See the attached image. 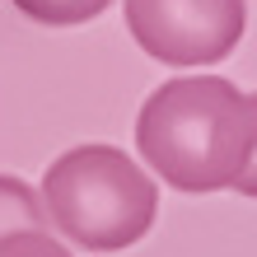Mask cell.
<instances>
[{"label": "cell", "mask_w": 257, "mask_h": 257, "mask_svg": "<svg viewBox=\"0 0 257 257\" xmlns=\"http://www.w3.org/2000/svg\"><path fill=\"white\" fill-rule=\"evenodd\" d=\"M136 150L178 192H224L248 155L243 94L220 75L164 80L141 103Z\"/></svg>", "instance_id": "1"}, {"label": "cell", "mask_w": 257, "mask_h": 257, "mask_svg": "<svg viewBox=\"0 0 257 257\" xmlns=\"http://www.w3.org/2000/svg\"><path fill=\"white\" fill-rule=\"evenodd\" d=\"M42 215L84 252H122L155 229L159 187L126 150L75 145L42 173Z\"/></svg>", "instance_id": "2"}, {"label": "cell", "mask_w": 257, "mask_h": 257, "mask_svg": "<svg viewBox=\"0 0 257 257\" xmlns=\"http://www.w3.org/2000/svg\"><path fill=\"white\" fill-rule=\"evenodd\" d=\"M126 28L150 61L210 66L248 33V0H126Z\"/></svg>", "instance_id": "3"}, {"label": "cell", "mask_w": 257, "mask_h": 257, "mask_svg": "<svg viewBox=\"0 0 257 257\" xmlns=\"http://www.w3.org/2000/svg\"><path fill=\"white\" fill-rule=\"evenodd\" d=\"M47 215H42L38 192L14 173H0V243L14 234H42Z\"/></svg>", "instance_id": "4"}, {"label": "cell", "mask_w": 257, "mask_h": 257, "mask_svg": "<svg viewBox=\"0 0 257 257\" xmlns=\"http://www.w3.org/2000/svg\"><path fill=\"white\" fill-rule=\"evenodd\" d=\"M112 0H14V10L33 24H47V28H75V24H89L108 10Z\"/></svg>", "instance_id": "5"}, {"label": "cell", "mask_w": 257, "mask_h": 257, "mask_svg": "<svg viewBox=\"0 0 257 257\" xmlns=\"http://www.w3.org/2000/svg\"><path fill=\"white\" fill-rule=\"evenodd\" d=\"M243 108H248V155L229 187L238 196H248V201H257V94H243Z\"/></svg>", "instance_id": "6"}, {"label": "cell", "mask_w": 257, "mask_h": 257, "mask_svg": "<svg viewBox=\"0 0 257 257\" xmlns=\"http://www.w3.org/2000/svg\"><path fill=\"white\" fill-rule=\"evenodd\" d=\"M0 257H75L66 243H56L52 229H42V234H14L0 243Z\"/></svg>", "instance_id": "7"}]
</instances>
